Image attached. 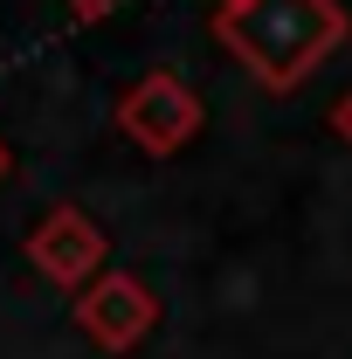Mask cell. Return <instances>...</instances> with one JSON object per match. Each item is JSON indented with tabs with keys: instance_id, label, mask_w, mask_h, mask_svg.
Segmentation results:
<instances>
[{
	"instance_id": "1",
	"label": "cell",
	"mask_w": 352,
	"mask_h": 359,
	"mask_svg": "<svg viewBox=\"0 0 352 359\" xmlns=\"http://www.w3.org/2000/svg\"><path fill=\"white\" fill-rule=\"evenodd\" d=\"M215 35L249 62L263 90H297L352 35V21L339 0H228Z\"/></svg>"
},
{
	"instance_id": "2",
	"label": "cell",
	"mask_w": 352,
	"mask_h": 359,
	"mask_svg": "<svg viewBox=\"0 0 352 359\" xmlns=\"http://www.w3.org/2000/svg\"><path fill=\"white\" fill-rule=\"evenodd\" d=\"M118 125H125L145 152H173V145H187L194 125H201V97L180 83V69H145L138 90L118 104Z\"/></svg>"
},
{
	"instance_id": "3",
	"label": "cell",
	"mask_w": 352,
	"mask_h": 359,
	"mask_svg": "<svg viewBox=\"0 0 352 359\" xmlns=\"http://www.w3.org/2000/svg\"><path fill=\"white\" fill-rule=\"evenodd\" d=\"M69 7H76V14H83V21H97V14H104V7H111V0H69Z\"/></svg>"
},
{
	"instance_id": "4",
	"label": "cell",
	"mask_w": 352,
	"mask_h": 359,
	"mask_svg": "<svg viewBox=\"0 0 352 359\" xmlns=\"http://www.w3.org/2000/svg\"><path fill=\"white\" fill-rule=\"evenodd\" d=\"M332 125H339V132L352 138V97H346V104H339V118H332Z\"/></svg>"
},
{
	"instance_id": "5",
	"label": "cell",
	"mask_w": 352,
	"mask_h": 359,
	"mask_svg": "<svg viewBox=\"0 0 352 359\" xmlns=\"http://www.w3.org/2000/svg\"><path fill=\"white\" fill-rule=\"evenodd\" d=\"M7 166H14V152H7V145H0V180H7Z\"/></svg>"
},
{
	"instance_id": "6",
	"label": "cell",
	"mask_w": 352,
	"mask_h": 359,
	"mask_svg": "<svg viewBox=\"0 0 352 359\" xmlns=\"http://www.w3.org/2000/svg\"><path fill=\"white\" fill-rule=\"evenodd\" d=\"M221 7H228V0H221Z\"/></svg>"
}]
</instances>
